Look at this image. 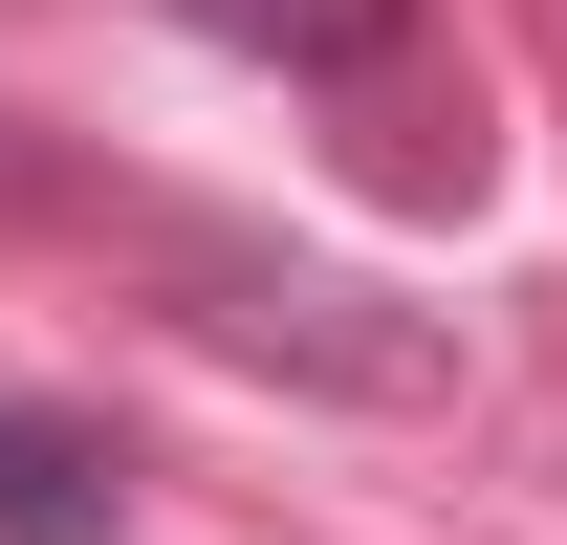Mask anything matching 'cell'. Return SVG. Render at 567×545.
<instances>
[{
    "label": "cell",
    "mask_w": 567,
    "mask_h": 545,
    "mask_svg": "<svg viewBox=\"0 0 567 545\" xmlns=\"http://www.w3.org/2000/svg\"><path fill=\"white\" fill-rule=\"evenodd\" d=\"M132 524V436L66 393H0V545H110Z\"/></svg>",
    "instance_id": "6da1fadb"
},
{
    "label": "cell",
    "mask_w": 567,
    "mask_h": 545,
    "mask_svg": "<svg viewBox=\"0 0 567 545\" xmlns=\"http://www.w3.org/2000/svg\"><path fill=\"white\" fill-rule=\"evenodd\" d=\"M197 44H240V66H284V88H350V66H393L415 44V0H175Z\"/></svg>",
    "instance_id": "7a4b0ae2"
}]
</instances>
